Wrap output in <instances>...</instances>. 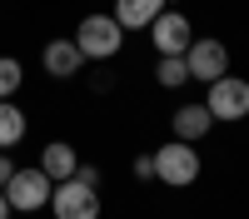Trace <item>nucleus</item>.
<instances>
[{"label": "nucleus", "mask_w": 249, "mask_h": 219, "mask_svg": "<svg viewBox=\"0 0 249 219\" xmlns=\"http://www.w3.org/2000/svg\"><path fill=\"white\" fill-rule=\"evenodd\" d=\"M75 45L85 50V60H115L124 50V25L115 15H85L75 30Z\"/></svg>", "instance_id": "nucleus-1"}, {"label": "nucleus", "mask_w": 249, "mask_h": 219, "mask_svg": "<svg viewBox=\"0 0 249 219\" xmlns=\"http://www.w3.org/2000/svg\"><path fill=\"white\" fill-rule=\"evenodd\" d=\"M155 179H164V185H195L199 179V150L195 145H184V139H170V145H160L155 150Z\"/></svg>", "instance_id": "nucleus-2"}, {"label": "nucleus", "mask_w": 249, "mask_h": 219, "mask_svg": "<svg viewBox=\"0 0 249 219\" xmlns=\"http://www.w3.org/2000/svg\"><path fill=\"white\" fill-rule=\"evenodd\" d=\"M50 194H55V179L40 169V165H35V169H15L10 185H5V199H10L15 214H35V209H45Z\"/></svg>", "instance_id": "nucleus-3"}, {"label": "nucleus", "mask_w": 249, "mask_h": 219, "mask_svg": "<svg viewBox=\"0 0 249 219\" xmlns=\"http://www.w3.org/2000/svg\"><path fill=\"white\" fill-rule=\"evenodd\" d=\"M50 209H55V219H100V194H95V185H85V179L70 174V179L55 185Z\"/></svg>", "instance_id": "nucleus-4"}, {"label": "nucleus", "mask_w": 249, "mask_h": 219, "mask_svg": "<svg viewBox=\"0 0 249 219\" xmlns=\"http://www.w3.org/2000/svg\"><path fill=\"white\" fill-rule=\"evenodd\" d=\"M214 119H244L249 115V80H234V75H219L210 80V95H204Z\"/></svg>", "instance_id": "nucleus-5"}, {"label": "nucleus", "mask_w": 249, "mask_h": 219, "mask_svg": "<svg viewBox=\"0 0 249 219\" xmlns=\"http://www.w3.org/2000/svg\"><path fill=\"white\" fill-rule=\"evenodd\" d=\"M150 40H155L160 55H184V50H190V40H195L190 15H179V10H160L155 25H150Z\"/></svg>", "instance_id": "nucleus-6"}, {"label": "nucleus", "mask_w": 249, "mask_h": 219, "mask_svg": "<svg viewBox=\"0 0 249 219\" xmlns=\"http://www.w3.org/2000/svg\"><path fill=\"white\" fill-rule=\"evenodd\" d=\"M184 65H190V80H219L230 70V50L219 45V40H190V50H184Z\"/></svg>", "instance_id": "nucleus-7"}, {"label": "nucleus", "mask_w": 249, "mask_h": 219, "mask_svg": "<svg viewBox=\"0 0 249 219\" xmlns=\"http://www.w3.org/2000/svg\"><path fill=\"white\" fill-rule=\"evenodd\" d=\"M40 65H45V75H55V80H70V75H80V65H85V50H80L75 40H50V45L40 50Z\"/></svg>", "instance_id": "nucleus-8"}, {"label": "nucleus", "mask_w": 249, "mask_h": 219, "mask_svg": "<svg viewBox=\"0 0 249 219\" xmlns=\"http://www.w3.org/2000/svg\"><path fill=\"white\" fill-rule=\"evenodd\" d=\"M170 125H175V139H184V145H199V139L214 130V115H210V105H179Z\"/></svg>", "instance_id": "nucleus-9"}, {"label": "nucleus", "mask_w": 249, "mask_h": 219, "mask_svg": "<svg viewBox=\"0 0 249 219\" xmlns=\"http://www.w3.org/2000/svg\"><path fill=\"white\" fill-rule=\"evenodd\" d=\"M164 5H170V0H115V20L124 30H150Z\"/></svg>", "instance_id": "nucleus-10"}, {"label": "nucleus", "mask_w": 249, "mask_h": 219, "mask_svg": "<svg viewBox=\"0 0 249 219\" xmlns=\"http://www.w3.org/2000/svg\"><path fill=\"white\" fill-rule=\"evenodd\" d=\"M75 165H80L75 150H70V145H60V139H55V145H45V154H40V169H45L55 185H60V179H70V174H75Z\"/></svg>", "instance_id": "nucleus-11"}, {"label": "nucleus", "mask_w": 249, "mask_h": 219, "mask_svg": "<svg viewBox=\"0 0 249 219\" xmlns=\"http://www.w3.org/2000/svg\"><path fill=\"white\" fill-rule=\"evenodd\" d=\"M20 139H25V115L10 100H0V150H15Z\"/></svg>", "instance_id": "nucleus-12"}, {"label": "nucleus", "mask_w": 249, "mask_h": 219, "mask_svg": "<svg viewBox=\"0 0 249 219\" xmlns=\"http://www.w3.org/2000/svg\"><path fill=\"white\" fill-rule=\"evenodd\" d=\"M155 80H160L164 90L190 85V65H184V55H160V60H155Z\"/></svg>", "instance_id": "nucleus-13"}, {"label": "nucleus", "mask_w": 249, "mask_h": 219, "mask_svg": "<svg viewBox=\"0 0 249 219\" xmlns=\"http://www.w3.org/2000/svg\"><path fill=\"white\" fill-rule=\"evenodd\" d=\"M20 80H25V70H20V60H0V100H10L15 90H20Z\"/></svg>", "instance_id": "nucleus-14"}, {"label": "nucleus", "mask_w": 249, "mask_h": 219, "mask_svg": "<svg viewBox=\"0 0 249 219\" xmlns=\"http://www.w3.org/2000/svg\"><path fill=\"white\" fill-rule=\"evenodd\" d=\"M135 174H140V179H155V154H140V159H135Z\"/></svg>", "instance_id": "nucleus-15"}, {"label": "nucleus", "mask_w": 249, "mask_h": 219, "mask_svg": "<svg viewBox=\"0 0 249 219\" xmlns=\"http://www.w3.org/2000/svg\"><path fill=\"white\" fill-rule=\"evenodd\" d=\"M75 179H85V185H100V169H95V165H75Z\"/></svg>", "instance_id": "nucleus-16"}, {"label": "nucleus", "mask_w": 249, "mask_h": 219, "mask_svg": "<svg viewBox=\"0 0 249 219\" xmlns=\"http://www.w3.org/2000/svg\"><path fill=\"white\" fill-rule=\"evenodd\" d=\"M10 174H15V165H10V159H5V150H0V189L10 185Z\"/></svg>", "instance_id": "nucleus-17"}, {"label": "nucleus", "mask_w": 249, "mask_h": 219, "mask_svg": "<svg viewBox=\"0 0 249 219\" xmlns=\"http://www.w3.org/2000/svg\"><path fill=\"white\" fill-rule=\"evenodd\" d=\"M15 209H10V199H5V189H0V219H10Z\"/></svg>", "instance_id": "nucleus-18"}]
</instances>
